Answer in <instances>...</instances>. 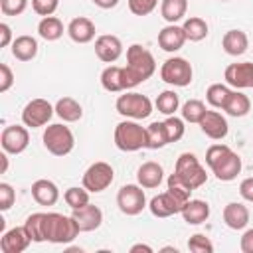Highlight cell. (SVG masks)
I'll return each instance as SVG.
<instances>
[{"instance_id": "cell-1", "label": "cell", "mask_w": 253, "mask_h": 253, "mask_svg": "<svg viewBox=\"0 0 253 253\" xmlns=\"http://www.w3.org/2000/svg\"><path fill=\"white\" fill-rule=\"evenodd\" d=\"M154 71H156V61L146 47H142L140 43H132L126 47V67H123L125 91L134 89L142 81L150 79Z\"/></svg>"}, {"instance_id": "cell-2", "label": "cell", "mask_w": 253, "mask_h": 253, "mask_svg": "<svg viewBox=\"0 0 253 253\" xmlns=\"http://www.w3.org/2000/svg\"><path fill=\"white\" fill-rule=\"evenodd\" d=\"M206 164L221 182H231L241 172V158L227 144H211L206 150Z\"/></svg>"}, {"instance_id": "cell-3", "label": "cell", "mask_w": 253, "mask_h": 253, "mask_svg": "<svg viewBox=\"0 0 253 253\" xmlns=\"http://www.w3.org/2000/svg\"><path fill=\"white\" fill-rule=\"evenodd\" d=\"M79 233L81 229L71 215H63L57 211L45 213V241L65 245V243H71Z\"/></svg>"}, {"instance_id": "cell-4", "label": "cell", "mask_w": 253, "mask_h": 253, "mask_svg": "<svg viewBox=\"0 0 253 253\" xmlns=\"http://www.w3.org/2000/svg\"><path fill=\"white\" fill-rule=\"evenodd\" d=\"M115 146L123 152H136L146 148V126H140L136 121L126 119L115 126Z\"/></svg>"}, {"instance_id": "cell-5", "label": "cell", "mask_w": 253, "mask_h": 253, "mask_svg": "<svg viewBox=\"0 0 253 253\" xmlns=\"http://www.w3.org/2000/svg\"><path fill=\"white\" fill-rule=\"evenodd\" d=\"M42 140H43L45 150L53 156H67L75 146V136H73L71 128L61 123L45 126Z\"/></svg>"}, {"instance_id": "cell-6", "label": "cell", "mask_w": 253, "mask_h": 253, "mask_svg": "<svg viewBox=\"0 0 253 253\" xmlns=\"http://www.w3.org/2000/svg\"><path fill=\"white\" fill-rule=\"evenodd\" d=\"M174 172H176L192 190H198V188H202V186L208 182L206 168L200 164V160H198L196 154H192V152H182V154L176 158Z\"/></svg>"}, {"instance_id": "cell-7", "label": "cell", "mask_w": 253, "mask_h": 253, "mask_svg": "<svg viewBox=\"0 0 253 253\" xmlns=\"http://www.w3.org/2000/svg\"><path fill=\"white\" fill-rule=\"evenodd\" d=\"M115 107H117L119 115H123L126 119H132V121L146 119L152 113V101L146 95L136 93V91H126L125 95H121L117 99Z\"/></svg>"}, {"instance_id": "cell-8", "label": "cell", "mask_w": 253, "mask_h": 253, "mask_svg": "<svg viewBox=\"0 0 253 253\" xmlns=\"http://www.w3.org/2000/svg\"><path fill=\"white\" fill-rule=\"evenodd\" d=\"M192 65L184 57H168L160 67V79L174 87H188L192 83Z\"/></svg>"}, {"instance_id": "cell-9", "label": "cell", "mask_w": 253, "mask_h": 253, "mask_svg": "<svg viewBox=\"0 0 253 253\" xmlns=\"http://www.w3.org/2000/svg\"><path fill=\"white\" fill-rule=\"evenodd\" d=\"M115 180V170L109 162H93L85 172H83V178H81V184L83 188H87L89 192L93 194H99L103 190H107Z\"/></svg>"}, {"instance_id": "cell-10", "label": "cell", "mask_w": 253, "mask_h": 253, "mask_svg": "<svg viewBox=\"0 0 253 253\" xmlns=\"http://www.w3.org/2000/svg\"><path fill=\"white\" fill-rule=\"evenodd\" d=\"M117 206L125 215H138L146 208V196L140 184H125L117 192Z\"/></svg>"}, {"instance_id": "cell-11", "label": "cell", "mask_w": 253, "mask_h": 253, "mask_svg": "<svg viewBox=\"0 0 253 253\" xmlns=\"http://www.w3.org/2000/svg\"><path fill=\"white\" fill-rule=\"evenodd\" d=\"M53 113H55V107L49 101H45V99H32L22 109V123L26 126H30V128H40V126L49 123Z\"/></svg>"}, {"instance_id": "cell-12", "label": "cell", "mask_w": 253, "mask_h": 253, "mask_svg": "<svg viewBox=\"0 0 253 253\" xmlns=\"http://www.w3.org/2000/svg\"><path fill=\"white\" fill-rule=\"evenodd\" d=\"M30 144V132L26 125H10L0 134V146L8 154H22Z\"/></svg>"}, {"instance_id": "cell-13", "label": "cell", "mask_w": 253, "mask_h": 253, "mask_svg": "<svg viewBox=\"0 0 253 253\" xmlns=\"http://www.w3.org/2000/svg\"><path fill=\"white\" fill-rule=\"evenodd\" d=\"M182 208H184V202L180 198H176L170 190L154 196L150 200V204H148V210H150V213L154 217H170V215H176V213L182 211Z\"/></svg>"}, {"instance_id": "cell-14", "label": "cell", "mask_w": 253, "mask_h": 253, "mask_svg": "<svg viewBox=\"0 0 253 253\" xmlns=\"http://www.w3.org/2000/svg\"><path fill=\"white\" fill-rule=\"evenodd\" d=\"M71 217L75 219V223L79 225L81 233H87V231H95L101 227L103 223V211L101 208H97L95 204H85L81 208H75L71 211Z\"/></svg>"}, {"instance_id": "cell-15", "label": "cell", "mask_w": 253, "mask_h": 253, "mask_svg": "<svg viewBox=\"0 0 253 253\" xmlns=\"http://www.w3.org/2000/svg\"><path fill=\"white\" fill-rule=\"evenodd\" d=\"M223 77H225V83L235 89H249L253 87V63L251 61L231 63L225 67Z\"/></svg>"}, {"instance_id": "cell-16", "label": "cell", "mask_w": 253, "mask_h": 253, "mask_svg": "<svg viewBox=\"0 0 253 253\" xmlns=\"http://www.w3.org/2000/svg\"><path fill=\"white\" fill-rule=\"evenodd\" d=\"M198 125H200V128H202V132H204L206 136H210L211 140H221V138H225L227 132H229V125H227L225 117H223L221 113H217V111H210V109H208Z\"/></svg>"}, {"instance_id": "cell-17", "label": "cell", "mask_w": 253, "mask_h": 253, "mask_svg": "<svg viewBox=\"0 0 253 253\" xmlns=\"http://www.w3.org/2000/svg\"><path fill=\"white\" fill-rule=\"evenodd\" d=\"M95 55L103 63H115L123 55V42L113 34H103L95 40Z\"/></svg>"}, {"instance_id": "cell-18", "label": "cell", "mask_w": 253, "mask_h": 253, "mask_svg": "<svg viewBox=\"0 0 253 253\" xmlns=\"http://www.w3.org/2000/svg\"><path fill=\"white\" fill-rule=\"evenodd\" d=\"M32 243L26 227H12L8 229L2 237H0V249L2 253H22L28 249V245Z\"/></svg>"}, {"instance_id": "cell-19", "label": "cell", "mask_w": 253, "mask_h": 253, "mask_svg": "<svg viewBox=\"0 0 253 253\" xmlns=\"http://www.w3.org/2000/svg\"><path fill=\"white\" fill-rule=\"evenodd\" d=\"M186 42L188 40H186V34H184V28L182 26L168 24V26H164L158 32V45H160V49H164L168 53L178 51Z\"/></svg>"}, {"instance_id": "cell-20", "label": "cell", "mask_w": 253, "mask_h": 253, "mask_svg": "<svg viewBox=\"0 0 253 253\" xmlns=\"http://www.w3.org/2000/svg\"><path fill=\"white\" fill-rule=\"evenodd\" d=\"M164 180V170L158 162L154 160H148L144 164H140V168L136 170V182L144 188V190H152V188H158Z\"/></svg>"}, {"instance_id": "cell-21", "label": "cell", "mask_w": 253, "mask_h": 253, "mask_svg": "<svg viewBox=\"0 0 253 253\" xmlns=\"http://www.w3.org/2000/svg\"><path fill=\"white\" fill-rule=\"evenodd\" d=\"M32 198L40 206H53L59 200V188L51 180H45V178L36 180L32 184Z\"/></svg>"}, {"instance_id": "cell-22", "label": "cell", "mask_w": 253, "mask_h": 253, "mask_svg": "<svg viewBox=\"0 0 253 253\" xmlns=\"http://www.w3.org/2000/svg\"><path fill=\"white\" fill-rule=\"evenodd\" d=\"M67 34L75 43H89L95 38V24L85 16H77L69 22Z\"/></svg>"}, {"instance_id": "cell-23", "label": "cell", "mask_w": 253, "mask_h": 253, "mask_svg": "<svg viewBox=\"0 0 253 253\" xmlns=\"http://www.w3.org/2000/svg\"><path fill=\"white\" fill-rule=\"evenodd\" d=\"M223 221L229 229H243L249 223V210L239 202H229L223 208Z\"/></svg>"}, {"instance_id": "cell-24", "label": "cell", "mask_w": 253, "mask_h": 253, "mask_svg": "<svg viewBox=\"0 0 253 253\" xmlns=\"http://www.w3.org/2000/svg\"><path fill=\"white\" fill-rule=\"evenodd\" d=\"M180 213L188 225H200L210 217V204L204 200H188Z\"/></svg>"}, {"instance_id": "cell-25", "label": "cell", "mask_w": 253, "mask_h": 253, "mask_svg": "<svg viewBox=\"0 0 253 253\" xmlns=\"http://www.w3.org/2000/svg\"><path fill=\"white\" fill-rule=\"evenodd\" d=\"M221 47L227 55H243L249 47V38L243 30H229L223 34V40H221Z\"/></svg>"}, {"instance_id": "cell-26", "label": "cell", "mask_w": 253, "mask_h": 253, "mask_svg": "<svg viewBox=\"0 0 253 253\" xmlns=\"http://www.w3.org/2000/svg\"><path fill=\"white\" fill-rule=\"evenodd\" d=\"M12 55L18 61H32L38 55V40L28 36V34L14 38V42H12Z\"/></svg>"}, {"instance_id": "cell-27", "label": "cell", "mask_w": 253, "mask_h": 253, "mask_svg": "<svg viewBox=\"0 0 253 253\" xmlns=\"http://www.w3.org/2000/svg\"><path fill=\"white\" fill-rule=\"evenodd\" d=\"M55 115L63 123H77L83 117V107L73 97H61L55 103Z\"/></svg>"}, {"instance_id": "cell-28", "label": "cell", "mask_w": 253, "mask_h": 253, "mask_svg": "<svg viewBox=\"0 0 253 253\" xmlns=\"http://www.w3.org/2000/svg\"><path fill=\"white\" fill-rule=\"evenodd\" d=\"M101 85L105 91L109 93H119L125 91V75H123V67L119 65H107L101 73Z\"/></svg>"}, {"instance_id": "cell-29", "label": "cell", "mask_w": 253, "mask_h": 253, "mask_svg": "<svg viewBox=\"0 0 253 253\" xmlns=\"http://www.w3.org/2000/svg\"><path fill=\"white\" fill-rule=\"evenodd\" d=\"M223 111L229 115V117H245L249 111H251V101H249V97L245 95V93H241V91H231V95H229V99L225 101V105H223Z\"/></svg>"}, {"instance_id": "cell-30", "label": "cell", "mask_w": 253, "mask_h": 253, "mask_svg": "<svg viewBox=\"0 0 253 253\" xmlns=\"http://www.w3.org/2000/svg\"><path fill=\"white\" fill-rule=\"evenodd\" d=\"M38 34L45 42H55L63 36V22L55 16H43L38 24Z\"/></svg>"}, {"instance_id": "cell-31", "label": "cell", "mask_w": 253, "mask_h": 253, "mask_svg": "<svg viewBox=\"0 0 253 253\" xmlns=\"http://www.w3.org/2000/svg\"><path fill=\"white\" fill-rule=\"evenodd\" d=\"M24 227H26V231L34 243L45 241V213L43 211L30 213L24 221Z\"/></svg>"}, {"instance_id": "cell-32", "label": "cell", "mask_w": 253, "mask_h": 253, "mask_svg": "<svg viewBox=\"0 0 253 253\" xmlns=\"http://www.w3.org/2000/svg\"><path fill=\"white\" fill-rule=\"evenodd\" d=\"M166 144H170L168 140V134H166V126H164V121L158 123H150L146 126V148L150 150H158V148H164Z\"/></svg>"}, {"instance_id": "cell-33", "label": "cell", "mask_w": 253, "mask_h": 253, "mask_svg": "<svg viewBox=\"0 0 253 253\" xmlns=\"http://www.w3.org/2000/svg\"><path fill=\"white\" fill-rule=\"evenodd\" d=\"M188 0H162L160 14L168 24H176L186 16Z\"/></svg>"}, {"instance_id": "cell-34", "label": "cell", "mask_w": 253, "mask_h": 253, "mask_svg": "<svg viewBox=\"0 0 253 253\" xmlns=\"http://www.w3.org/2000/svg\"><path fill=\"white\" fill-rule=\"evenodd\" d=\"M182 28H184L186 40H190V42H202L208 36V22L204 18H200V16L186 18Z\"/></svg>"}, {"instance_id": "cell-35", "label": "cell", "mask_w": 253, "mask_h": 253, "mask_svg": "<svg viewBox=\"0 0 253 253\" xmlns=\"http://www.w3.org/2000/svg\"><path fill=\"white\" fill-rule=\"evenodd\" d=\"M154 105H156L158 113L170 117V115H174V113L178 111V107H180V97H178L176 91L166 89V91H162V93L156 97V103H154Z\"/></svg>"}, {"instance_id": "cell-36", "label": "cell", "mask_w": 253, "mask_h": 253, "mask_svg": "<svg viewBox=\"0 0 253 253\" xmlns=\"http://www.w3.org/2000/svg\"><path fill=\"white\" fill-rule=\"evenodd\" d=\"M229 95H231V89L227 85H223V83H211L208 87V91H206V101L213 109H223V105L229 99Z\"/></svg>"}, {"instance_id": "cell-37", "label": "cell", "mask_w": 253, "mask_h": 253, "mask_svg": "<svg viewBox=\"0 0 253 253\" xmlns=\"http://www.w3.org/2000/svg\"><path fill=\"white\" fill-rule=\"evenodd\" d=\"M206 111L208 109L200 99H190V101H186L182 105V119L186 123H200Z\"/></svg>"}, {"instance_id": "cell-38", "label": "cell", "mask_w": 253, "mask_h": 253, "mask_svg": "<svg viewBox=\"0 0 253 253\" xmlns=\"http://www.w3.org/2000/svg\"><path fill=\"white\" fill-rule=\"evenodd\" d=\"M63 200L65 204L75 210V208H81L85 204H89V190L87 188H77V186H71L63 192Z\"/></svg>"}, {"instance_id": "cell-39", "label": "cell", "mask_w": 253, "mask_h": 253, "mask_svg": "<svg viewBox=\"0 0 253 253\" xmlns=\"http://www.w3.org/2000/svg\"><path fill=\"white\" fill-rule=\"evenodd\" d=\"M166 184H168V190H170L176 198H180L184 204L190 200V194L194 192V190H192V188H190V186H188V184H186V182H184L176 172H172V174L168 176Z\"/></svg>"}, {"instance_id": "cell-40", "label": "cell", "mask_w": 253, "mask_h": 253, "mask_svg": "<svg viewBox=\"0 0 253 253\" xmlns=\"http://www.w3.org/2000/svg\"><path fill=\"white\" fill-rule=\"evenodd\" d=\"M164 126H166V134H168V140H170V142H178V140L184 136V132H186L184 119H178V117H174V115L166 117Z\"/></svg>"}, {"instance_id": "cell-41", "label": "cell", "mask_w": 253, "mask_h": 253, "mask_svg": "<svg viewBox=\"0 0 253 253\" xmlns=\"http://www.w3.org/2000/svg\"><path fill=\"white\" fill-rule=\"evenodd\" d=\"M188 249L194 251V253H211L213 251V243L204 233H194L188 239Z\"/></svg>"}, {"instance_id": "cell-42", "label": "cell", "mask_w": 253, "mask_h": 253, "mask_svg": "<svg viewBox=\"0 0 253 253\" xmlns=\"http://www.w3.org/2000/svg\"><path fill=\"white\" fill-rule=\"evenodd\" d=\"M158 6V0H128V10L134 16H148Z\"/></svg>"}, {"instance_id": "cell-43", "label": "cell", "mask_w": 253, "mask_h": 253, "mask_svg": "<svg viewBox=\"0 0 253 253\" xmlns=\"http://www.w3.org/2000/svg\"><path fill=\"white\" fill-rule=\"evenodd\" d=\"M28 8V0H0V10L4 16H20Z\"/></svg>"}, {"instance_id": "cell-44", "label": "cell", "mask_w": 253, "mask_h": 253, "mask_svg": "<svg viewBox=\"0 0 253 253\" xmlns=\"http://www.w3.org/2000/svg\"><path fill=\"white\" fill-rule=\"evenodd\" d=\"M14 200H16L14 188L8 182H0V210L2 211H8L14 206Z\"/></svg>"}, {"instance_id": "cell-45", "label": "cell", "mask_w": 253, "mask_h": 253, "mask_svg": "<svg viewBox=\"0 0 253 253\" xmlns=\"http://www.w3.org/2000/svg\"><path fill=\"white\" fill-rule=\"evenodd\" d=\"M57 6H59V0H32V8L38 16H53Z\"/></svg>"}, {"instance_id": "cell-46", "label": "cell", "mask_w": 253, "mask_h": 253, "mask_svg": "<svg viewBox=\"0 0 253 253\" xmlns=\"http://www.w3.org/2000/svg\"><path fill=\"white\" fill-rule=\"evenodd\" d=\"M14 85V73L6 63H0V93H6Z\"/></svg>"}, {"instance_id": "cell-47", "label": "cell", "mask_w": 253, "mask_h": 253, "mask_svg": "<svg viewBox=\"0 0 253 253\" xmlns=\"http://www.w3.org/2000/svg\"><path fill=\"white\" fill-rule=\"evenodd\" d=\"M239 194L245 202H253V176L251 178H245L241 184H239Z\"/></svg>"}, {"instance_id": "cell-48", "label": "cell", "mask_w": 253, "mask_h": 253, "mask_svg": "<svg viewBox=\"0 0 253 253\" xmlns=\"http://www.w3.org/2000/svg\"><path fill=\"white\" fill-rule=\"evenodd\" d=\"M12 42H14V40H12V28H10L6 22H2V24H0V45H2V47H8Z\"/></svg>"}, {"instance_id": "cell-49", "label": "cell", "mask_w": 253, "mask_h": 253, "mask_svg": "<svg viewBox=\"0 0 253 253\" xmlns=\"http://www.w3.org/2000/svg\"><path fill=\"white\" fill-rule=\"evenodd\" d=\"M239 247H241L243 253H253V229H247V231L241 235Z\"/></svg>"}, {"instance_id": "cell-50", "label": "cell", "mask_w": 253, "mask_h": 253, "mask_svg": "<svg viewBox=\"0 0 253 253\" xmlns=\"http://www.w3.org/2000/svg\"><path fill=\"white\" fill-rule=\"evenodd\" d=\"M93 4L103 8V10H111V8H115L119 4V0H93Z\"/></svg>"}, {"instance_id": "cell-51", "label": "cell", "mask_w": 253, "mask_h": 253, "mask_svg": "<svg viewBox=\"0 0 253 253\" xmlns=\"http://www.w3.org/2000/svg\"><path fill=\"white\" fill-rule=\"evenodd\" d=\"M136 251H146V253H152V247L150 245H144V243H136L130 247V253H136Z\"/></svg>"}, {"instance_id": "cell-52", "label": "cell", "mask_w": 253, "mask_h": 253, "mask_svg": "<svg viewBox=\"0 0 253 253\" xmlns=\"http://www.w3.org/2000/svg\"><path fill=\"white\" fill-rule=\"evenodd\" d=\"M0 162H2L0 174H6V170H8V152H4V150H2V154H0Z\"/></svg>"}]
</instances>
